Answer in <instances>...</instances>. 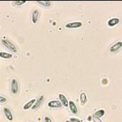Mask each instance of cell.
Masks as SVG:
<instances>
[{
  "instance_id": "obj_1",
  "label": "cell",
  "mask_w": 122,
  "mask_h": 122,
  "mask_svg": "<svg viewBox=\"0 0 122 122\" xmlns=\"http://www.w3.org/2000/svg\"><path fill=\"white\" fill-rule=\"evenodd\" d=\"M1 43L5 47H6L8 50H9L10 51H11L12 52H14V53L18 52V49H17L16 46L14 44H13L9 40H8V39H2Z\"/></svg>"
},
{
  "instance_id": "obj_2",
  "label": "cell",
  "mask_w": 122,
  "mask_h": 122,
  "mask_svg": "<svg viewBox=\"0 0 122 122\" xmlns=\"http://www.w3.org/2000/svg\"><path fill=\"white\" fill-rule=\"evenodd\" d=\"M18 82L16 79H13L10 83V90L13 94H17L18 92Z\"/></svg>"
},
{
  "instance_id": "obj_3",
  "label": "cell",
  "mask_w": 122,
  "mask_h": 122,
  "mask_svg": "<svg viewBox=\"0 0 122 122\" xmlns=\"http://www.w3.org/2000/svg\"><path fill=\"white\" fill-rule=\"evenodd\" d=\"M82 23L81 22H71L67 23L65 27L68 29H76L82 27Z\"/></svg>"
},
{
  "instance_id": "obj_4",
  "label": "cell",
  "mask_w": 122,
  "mask_h": 122,
  "mask_svg": "<svg viewBox=\"0 0 122 122\" xmlns=\"http://www.w3.org/2000/svg\"><path fill=\"white\" fill-rule=\"evenodd\" d=\"M122 47V41H119L117 42L116 43H114V45H112L110 48V52L112 53H114L117 52V51H119Z\"/></svg>"
},
{
  "instance_id": "obj_5",
  "label": "cell",
  "mask_w": 122,
  "mask_h": 122,
  "mask_svg": "<svg viewBox=\"0 0 122 122\" xmlns=\"http://www.w3.org/2000/svg\"><path fill=\"white\" fill-rule=\"evenodd\" d=\"M47 105L49 107H52V108H58V107H61L62 106L61 102L59 100L51 101L48 102Z\"/></svg>"
},
{
  "instance_id": "obj_6",
  "label": "cell",
  "mask_w": 122,
  "mask_h": 122,
  "mask_svg": "<svg viewBox=\"0 0 122 122\" xmlns=\"http://www.w3.org/2000/svg\"><path fill=\"white\" fill-rule=\"evenodd\" d=\"M43 101H44V96H41L38 98L37 100H36V101H35V103L34 104V105L31 107V109H32L33 110H36L37 108L39 107V106L41 105V103H43Z\"/></svg>"
},
{
  "instance_id": "obj_7",
  "label": "cell",
  "mask_w": 122,
  "mask_h": 122,
  "mask_svg": "<svg viewBox=\"0 0 122 122\" xmlns=\"http://www.w3.org/2000/svg\"><path fill=\"white\" fill-rule=\"evenodd\" d=\"M3 111H4V114L5 117H6V119L9 121H13V117L12 112H11V111H10V110L9 108H8V107H4Z\"/></svg>"
},
{
  "instance_id": "obj_8",
  "label": "cell",
  "mask_w": 122,
  "mask_h": 122,
  "mask_svg": "<svg viewBox=\"0 0 122 122\" xmlns=\"http://www.w3.org/2000/svg\"><path fill=\"white\" fill-rule=\"evenodd\" d=\"M59 101L61 102L62 105H64L66 107H68V99L66 98V97L64 94H59Z\"/></svg>"
},
{
  "instance_id": "obj_9",
  "label": "cell",
  "mask_w": 122,
  "mask_h": 122,
  "mask_svg": "<svg viewBox=\"0 0 122 122\" xmlns=\"http://www.w3.org/2000/svg\"><path fill=\"white\" fill-rule=\"evenodd\" d=\"M68 107H69L71 112L73 113V114H77L78 110H77V107L76 105L73 101H68Z\"/></svg>"
},
{
  "instance_id": "obj_10",
  "label": "cell",
  "mask_w": 122,
  "mask_h": 122,
  "mask_svg": "<svg viewBox=\"0 0 122 122\" xmlns=\"http://www.w3.org/2000/svg\"><path fill=\"white\" fill-rule=\"evenodd\" d=\"M38 16H39V11L37 9L34 10L31 14V20L34 24H36L37 22Z\"/></svg>"
},
{
  "instance_id": "obj_11",
  "label": "cell",
  "mask_w": 122,
  "mask_h": 122,
  "mask_svg": "<svg viewBox=\"0 0 122 122\" xmlns=\"http://www.w3.org/2000/svg\"><path fill=\"white\" fill-rule=\"evenodd\" d=\"M119 19L114 18H112L108 20L107 25L110 27H112L114 26L117 25V24H119Z\"/></svg>"
},
{
  "instance_id": "obj_12",
  "label": "cell",
  "mask_w": 122,
  "mask_h": 122,
  "mask_svg": "<svg viewBox=\"0 0 122 122\" xmlns=\"http://www.w3.org/2000/svg\"><path fill=\"white\" fill-rule=\"evenodd\" d=\"M35 101H36V99H31V100H30L28 103H27L23 106V109H24L25 110H27L31 108V107L34 105Z\"/></svg>"
},
{
  "instance_id": "obj_13",
  "label": "cell",
  "mask_w": 122,
  "mask_h": 122,
  "mask_svg": "<svg viewBox=\"0 0 122 122\" xmlns=\"http://www.w3.org/2000/svg\"><path fill=\"white\" fill-rule=\"evenodd\" d=\"M80 100L81 104H82V105H85V104L86 103V101H87V96H86V95L85 93L82 92V93L80 94Z\"/></svg>"
},
{
  "instance_id": "obj_14",
  "label": "cell",
  "mask_w": 122,
  "mask_h": 122,
  "mask_svg": "<svg viewBox=\"0 0 122 122\" xmlns=\"http://www.w3.org/2000/svg\"><path fill=\"white\" fill-rule=\"evenodd\" d=\"M13 55L10 53L8 52H0V57L1 58H3V59H9L12 58Z\"/></svg>"
},
{
  "instance_id": "obj_15",
  "label": "cell",
  "mask_w": 122,
  "mask_h": 122,
  "mask_svg": "<svg viewBox=\"0 0 122 122\" xmlns=\"http://www.w3.org/2000/svg\"><path fill=\"white\" fill-rule=\"evenodd\" d=\"M38 4H41L43 6H46V7H49L51 6V1H36Z\"/></svg>"
},
{
  "instance_id": "obj_16",
  "label": "cell",
  "mask_w": 122,
  "mask_h": 122,
  "mask_svg": "<svg viewBox=\"0 0 122 122\" xmlns=\"http://www.w3.org/2000/svg\"><path fill=\"white\" fill-rule=\"evenodd\" d=\"M104 114H105V110H99L96 111L94 114L95 117H98V118L102 117L103 116H104Z\"/></svg>"
},
{
  "instance_id": "obj_17",
  "label": "cell",
  "mask_w": 122,
  "mask_h": 122,
  "mask_svg": "<svg viewBox=\"0 0 122 122\" xmlns=\"http://www.w3.org/2000/svg\"><path fill=\"white\" fill-rule=\"evenodd\" d=\"M25 3H26V1H13V4L16 6L23 5Z\"/></svg>"
},
{
  "instance_id": "obj_18",
  "label": "cell",
  "mask_w": 122,
  "mask_h": 122,
  "mask_svg": "<svg viewBox=\"0 0 122 122\" xmlns=\"http://www.w3.org/2000/svg\"><path fill=\"white\" fill-rule=\"evenodd\" d=\"M6 101H7V98L6 97L0 96V103H6Z\"/></svg>"
},
{
  "instance_id": "obj_19",
  "label": "cell",
  "mask_w": 122,
  "mask_h": 122,
  "mask_svg": "<svg viewBox=\"0 0 122 122\" xmlns=\"http://www.w3.org/2000/svg\"><path fill=\"white\" fill-rule=\"evenodd\" d=\"M69 122H81L80 120H79L78 119H77V118L72 117V118H71V119H70Z\"/></svg>"
},
{
  "instance_id": "obj_20",
  "label": "cell",
  "mask_w": 122,
  "mask_h": 122,
  "mask_svg": "<svg viewBox=\"0 0 122 122\" xmlns=\"http://www.w3.org/2000/svg\"><path fill=\"white\" fill-rule=\"evenodd\" d=\"M92 119H93V121L94 122H103L101 121V119H100V118H98V117H93V118H92Z\"/></svg>"
},
{
  "instance_id": "obj_21",
  "label": "cell",
  "mask_w": 122,
  "mask_h": 122,
  "mask_svg": "<svg viewBox=\"0 0 122 122\" xmlns=\"http://www.w3.org/2000/svg\"><path fill=\"white\" fill-rule=\"evenodd\" d=\"M44 122H52V119L49 117H45L44 118Z\"/></svg>"
}]
</instances>
